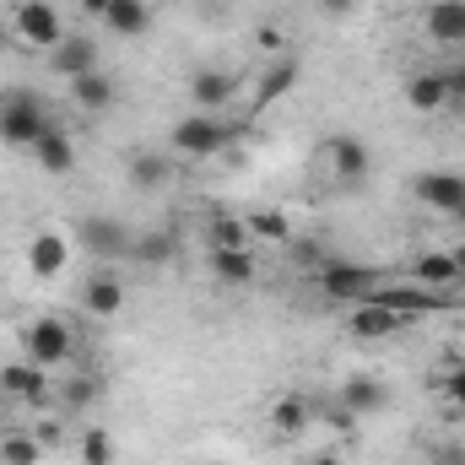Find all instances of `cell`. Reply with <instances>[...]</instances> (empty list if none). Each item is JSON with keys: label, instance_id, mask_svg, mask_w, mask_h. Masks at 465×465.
I'll use <instances>...</instances> for the list:
<instances>
[{"label": "cell", "instance_id": "52a82bcc", "mask_svg": "<svg viewBox=\"0 0 465 465\" xmlns=\"http://www.w3.org/2000/svg\"><path fill=\"white\" fill-rule=\"evenodd\" d=\"M406 325H411V314H401V309H390V303H379V298H368V303L351 309V336H357V341H384V336H395V331H406Z\"/></svg>", "mask_w": 465, "mask_h": 465}, {"label": "cell", "instance_id": "3957f363", "mask_svg": "<svg viewBox=\"0 0 465 465\" xmlns=\"http://www.w3.org/2000/svg\"><path fill=\"white\" fill-rule=\"evenodd\" d=\"M71 325L60 320V314H44V320H33L27 325V362H38V368H54V362H71Z\"/></svg>", "mask_w": 465, "mask_h": 465}, {"label": "cell", "instance_id": "ac0fdd59", "mask_svg": "<svg viewBox=\"0 0 465 465\" xmlns=\"http://www.w3.org/2000/svg\"><path fill=\"white\" fill-rule=\"evenodd\" d=\"M33 157H38V168H44V173H71V168H76L71 135H65L60 124H49V130H44V141L33 146Z\"/></svg>", "mask_w": 465, "mask_h": 465}, {"label": "cell", "instance_id": "4dcf8cb0", "mask_svg": "<svg viewBox=\"0 0 465 465\" xmlns=\"http://www.w3.org/2000/svg\"><path fill=\"white\" fill-rule=\"evenodd\" d=\"M444 401H450L455 411H465V362H455V368L444 373Z\"/></svg>", "mask_w": 465, "mask_h": 465}, {"label": "cell", "instance_id": "484cf974", "mask_svg": "<svg viewBox=\"0 0 465 465\" xmlns=\"http://www.w3.org/2000/svg\"><path fill=\"white\" fill-rule=\"evenodd\" d=\"M98 401V379H87V373H76L65 390H60V411H82V406H93Z\"/></svg>", "mask_w": 465, "mask_h": 465}, {"label": "cell", "instance_id": "d6a6232c", "mask_svg": "<svg viewBox=\"0 0 465 465\" xmlns=\"http://www.w3.org/2000/svg\"><path fill=\"white\" fill-rule=\"evenodd\" d=\"M428 460L433 465H465V444H450V439H444V444L428 450Z\"/></svg>", "mask_w": 465, "mask_h": 465}, {"label": "cell", "instance_id": "ba28073f", "mask_svg": "<svg viewBox=\"0 0 465 465\" xmlns=\"http://www.w3.org/2000/svg\"><path fill=\"white\" fill-rule=\"evenodd\" d=\"M325 163L336 168L341 184H362V179L373 173V152H368L357 135H331V141H325Z\"/></svg>", "mask_w": 465, "mask_h": 465}, {"label": "cell", "instance_id": "83f0119b", "mask_svg": "<svg viewBox=\"0 0 465 465\" xmlns=\"http://www.w3.org/2000/svg\"><path fill=\"white\" fill-rule=\"evenodd\" d=\"M0 460L5 465H38V439H27V433L0 439Z\"/></svg>", "mask_w": 465, "mask_h": 465}, {"label": "cell", "instance_id": "9a60e30c", "mask_svg": "<svg viewBox=\"0 0 465 465\" xmlns=\"http://www.w3.org/2000/svg\"><path fill=\"white\" fill-rule=\"evenodd\" d=\"M190 104H201V114H217L223 104H232V76L228 71H195L190 76Z\"/></svg>", "mask_w": 465, "mask_h": 465}, {"label": "cell", "instance_id": "cb8c5ba5", "mask_svg": "<svg viewBox=\"0 0 465 465\" xmlns=\"http://www.w3.org/2000/svg\"><path fill=\"white\" fill-rule=\"evenodd\" d=\"M130 179H135V190H157V184H168V157H157V152H135V157H130Z\"/></svg>", "mask_w": 465, "mask_h": 465}, {"label": "cell", "instance_id": "8d00e7d4", "mask_svg": "<svg viewBox=\"0 0 465 465\" xmlns=\"http://www.w3.org/2000/svg\"><path fill=\"white\" fill-rule=\"evenodd\" d=\"M109 5H114V0H82V11H87V16H109Z\"/></svg>", "mask_w": 465, "mask_h": 465}, {"label": "cell", "instance_id": "d4e9b609", "mask_svg": "<svg viewBox=\"0 0 465 465\" xmlns=\"http://www.w3.org/2000/svg\"><path fill=\"white\" fill-rule=\"evenodd\" d=\"M292 76H298V65H292V60L271 65V71H265V82H260V93H254V104H260V109H265V104H276V98L292 87Z\"/></svg>", "mask_w": 465, "mask_h": 465}, {"label": "cell", "instance_id": "7c38bea8", "mask_svg": "<svg viewBox=\"0 0 465 465\" xmlns=\"http://www.w3.org/2000/svg\"><path fill=\"white\" fill-rule=\"evenodd\" d=\"M82 309H87L93 320H114L119 309H124V282H119L114 271H98V276L82 287Z\"/></svg>", "mask_w": 465, "mask_h": 465}, {"label": "cell", "instance_id": "8992f818", "mask_svg": "<svg viewBox=\"0 0 465 465\" xmlns=\"http://www.w3.org/2000/svg\"><path fill=\"white\" fill-rule=\"evenodd\" d=\"M411 195L428 206V212H444V217H455L465 206V173H450V168H433V173H417V184H411Z\"/></svg>", "mask_w": 465, "mask_h": 465}, {"label": "cell", "instance_id": "603a6c76", "mask_svg": "<svg viewBox=\"0 0 465 465\" xmlns=\"http://www.w3.org/2000/svg\"><path fill=\"white\" fill-rule=\"evenodd\" d=\"M212 271H217V282H228V287H249V282H254L249 249H212Z\"/></svg>", "mask_w": 465, "mask_h": 465}, {"label": "cell", "instance_id": "30bf717a", "mask_svg": "<svg viewBox=\"0 0 465 465\" xmlns=\"http://www.w3.org/2000/svg\"><path fill=\"white\" fill-rule=\"evenodd\" d=\"M65 260H71L65 232H54V228L33 232V243H27V271H33V276H60V271H65Z\"/></svg>", "mask_w": 465, "mask_h": 465}, {"label": "cell", "instance_id": "7a4b0ae2", "mask_svg": "<svg viewBox=\"0 0 465 465\" xmlns=\"http://www.w3.org/2000/svg\"><path fill=\"white\" fill-rule=\"evenodd\" d=\"M314 282L336 303H368L379 292V271L373 265H357V260H320L314 265Z\"/></svg>", "mask_w": 465, "mask_h": 465}, {"label": "cell", "instance_id": "836d02e7", "mask_svg": "<svg viewBox=\"0 0 465 465\" xmlns=\"http://www.w3.org/2000/svg\"><path fill=\"white\" fill-rule=\"evenodd\" d=\"M444 87H450V104H460V109H465V65L444 71Z\"/></svg>", "mask_w": 465, "mask_h": 465}, {"label": "cell", "instance_id": "f1b7e54d", "mask_svg": "<svg viewBox=\"0 0 465 465\" xmlns=\"http://www.w3.org/2000/svg\"><path fill=\"white\" fill-rule=\"evenodd\" d=\"M249 243V228L243 223H232V217H217L212 223V249H243Z\"/></svg>", "mask_w": 465, "mask_h": 465}, {"label": "cell", "instance_id": "44dd1931", "mask_svg": "<svg viewBox=\"0 0 465 465\" xmlns=\"http://www.w3.org/2000/svg\"><path fill=\"white\" fill-rule=\"evenodd\" d=\"M309 422H314V401H309V395H282V401L271 406V428H276V433H287V439H292V433H303Z\"/></svg>", "mask_w": 465, "mask_h": 465}, {"label": "cell", "instance_id": "4316f807", "mask_svg": "<svg viewBox=\"0 0 465 465\" xmlns=\"http://www.w3.org/2000/svg\"><path fill=\"white\" fill-rule=\"evenodd\" d=\"M114 460V439L104 428H87L82 433V465H109Z\"/></svg>", "mask_w": 465, "mask_h": 465}, {"label": "cell", "instance_id": "5b68a950", "mask_svg": "<svg viewBox=\"0 0 465 465\" xmlns=\"http://www.w3.org/2000/svg\"><path fill=\"white\" fill-rule=\"evenodd\" d=\"M173 146L190 152V157H217L228 146V124L217 114H184L173 124Z\"/></svg>", "mask_w": 465, "mask_h": 465}, {"label": "cell", "instance_id": "4fadbf2b", "mask_svg": "<svg viewBox=\"0 0 465 465\" xmlns=\"http://www.w3.org/2000/svg\"><path fill=\"white\" fill-rule=\"evenodd\" d=\"M428 38L444 49L465 44V0H433L428 5Z\"/></svg>", "mask_w": 465, "mask_h": 465}, {"label": "cell", "instance_id": "e0dca14e", "mask_svg": "<svg viewBox=\"0 0 465 465\" xmlns=\"http://www.w3.org/2000/svg\"><path fill=\"white\" fill-rule=\"evenodd\" d=\"M406 104H411L417 114H439V109L450 104L444 71H422V76H411V82H406Z\"/></svg>", "mask_w": 465, "mask_h": 465}, {"label": "cell", "instance_id": "6da1fadb", "mask_svg": "<svg viewBox=\"0 0 465 465\" xmlns=\"http://www.w3.org/2000/svg\"><path fill=\"white\" fill-rule=\"evenodd\" d=\"M44 130H49V109H44V98H38L33 87L0 93V141H5V146L33 152V146L44 141Z\"/></svg>", "mask_w": 465, "mask_h": 465}, {"label": "cell", "instance_id": "d590c367", "mask_svg": "<svg viewBox=\"0 0 465 465\" xmlns=\"http://www.w3.org/2000/svg\"><path fill=\"white\" fill-rule=\"evenodd\" d=\"M260 49H282V27H260Z\"/></svg>", "mask_w": 465, "mask_h": 465}, {"label": "cell", "instance_id": "74e56055", "mask_svg": "<svg viewBox=\"0 0 465 465\" xmlns=\"http://www.w3.org/2000/svg\"><path fill=\"white\" fill-rule=\"evenodd\" d=\"M309 465H341V455H331V450H325V455H314Z\"/></svg>", "mask_w": 465, "mask_h": 465}, {"label": "cell", "instance_id": "5bb4252c", "mask_svg": "<svg viewBox=\"0 0 465 465\" xmlns=\"http://www.w3.org/2000/svg\"><path fill=\"white\" fill-rule=\"evenodd\" d=\"M341 406H347L351 417H368V411H384L390 406V390L373 379V373H351L347 384H341Z\"/></svg>", "mask_w": 465, "mask_h": 465}, {"label": "cell", "instance_id": "8fae6325", "mask_svg": "<svg viewBox=\"0 0 465 465\" xmlns=\"http://www.w3.org/2000/svg\"><path fill=\"white\" fill-rule=\"evenodd\" d=\"M82 243L98 254V260H119V254H130V232H124V223H114V217H87L82 223Z\"/></svg>", "mask_w": 465, "mask_h": 465}, {"label": "cell", "instance_id": "277c9868", "mask_svg": "<svg viewBox=\"0 0 465 465\" xmlns=\"http://www.w3.org/2000/svg\"><path fill=\"white\" fill-rule=\"evenodd\" d=\"M16 33L33 44V49H54L60 38H65V22H60V11L49 5V0H16Z\"/></svg>", "mask_w": 465, "mask_h": 465}, {"label": "cell", "instance_id": "7402d4cb", "mask_svg": "<svg viewBox=\"0 0 465 465\" xmlns=\"http://www.w3.org/2000/svg\"><path fill=\"white\" fill-rule=\"evenodd\" d=\"M0 390L16 395V401H44V368L38 362H11L0 373Z\"/></svg>", "mask_w": 465, "mask_h": 465}, {"label": "cell", "instance_id": "f546056e", "mask_svg": "<svg viewBox=\"0 0 465 465\" xmlns=\"http://www.w3.org/2000/svg\"><path fill=\"white\" fill-rule=\"evenodd\" d=\"M130 254H141V260H152V265H163V260L173 254V238H168V232H152V238H135V243H130Z\"/></svg>", "mask_w": 465, "mask_h": 465}, {"label": "cell", "instance_id": "ab89813d", "mask_svg": "<svg viewBox=\"0 0 465 465\" xmlns=\"http://www.w3.org/2000/svg\"><path fill=\"white\" fill-rule=\"evenodd\" d=\"M455 223H460V228H465V206H460V212H455Z\"/></svg>", "mask_w": 465, "mask_h": 465}, {"label": "cell", "instance_id": "2e32d148", "mask_svg": "<svg viewBox=\"0 0 465 465\" xmlns=\"http://www.w3.org/2000/svg\"><path fill=\"white\" fill-rule=\"evenodd\" d=\"M71 104L87 109V114L114 109V76H109V71H87V76H76V82H71Z\"/></svg>", "mask_w": 465, "mask_h": 465}, {"label": "cell", "instance_id": "d6986e66", "mask_svg": "<svg viewBox=\"0 0 465 465\" xmlns=\"http://www.w3.org/2000/svg\"><path fill=\"white\" fill-rule=\"evenodd\" d=\"M411 282H417V287L444 292V287H455V282H460V265L450 260V249H433V254H422V260L411 265Z\"/></svg>", "mask_w": 465, "mask_h": 465}, {"label": "cell", "instance_id": "9c48e42d", "mask_svg": "<svg viewBox=\"0 0 465 465\" xmlns=\"http://www.w3.org/2000/svg\"><path fill=\"white\" fill-rule=\"evenodd\" d=\"M49 54H54L49 65H54L65 82H76V76H87V71H104V65H98V44H93V38H82V33H65Z\"/></svg>", "mask_w": 465, "mask_h": 465}, {"label": "cell", "instance_id": "e575fe53", "mask_svg": "<svg viewBox=\"0 0 465 465\" xmlns=\"http://www.w3.org/2000/svg\"><path fill=\"white\" fill-rule=\"evenodd\" d=\"M357 0H320V16H351Z\"/></svg>", "mask_w": 465, "mask_h": 465}, {"label": "cell", "instance_id": "f35d334b", "mask_svg": "<svg viewBox=\"0 0 465 465\" xmlns=\"http://www.w3.org/2000/svg\"><path fill=\"white\" fill-rule=\"evenodd\" d=\"M450 260L460 265V276H465V243H460V249H450Z\"/></svg>", "mask_w": 465, "mask_h": 465}, {"label": "cell", "instance_id": "ffe728a7", "mask_svg": "<svg viewBox=\"0 0 465 465\" xmlns=\"http://www.w3.org/2000/svg\"><path fill=\"white\" fill-rule=\"evenodd\" d=\"M104 27L119 33V38H141V33L152 27V5H146V0H114L109 16H104Z\"/></svg>", "mask_w": 465, "mask_h": 465}, {"label": "cell", "instance_id": "1f68e13d", "mask_svg": "<svg viewBox=\"0 0 465 465\" xmlns=\"http://www.w3.org/2000/svg\"><path fill=\"white\" fill-rule=\"evenodd\" d=\"M254 228L265 232V238H287V232H292V223H287L282 212H260V217H254Z\"/></svg>", "mask_w": 465, "mask_h": 465}]
</instances>
